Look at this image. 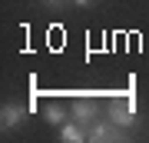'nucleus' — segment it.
<instances>
[{
    "label": "nucleus",
    "mask_w": 149,
    "mask_h": 143,
    "mask_svg": "<svg viewBox=\"0 0 149 143\" xmlns=\"http://www.w3.org/2000/svg\"><path fill=\"white\" fill-rule=\"evenodd\" d=\"M136 117H139L136 100H113V103H109V120H113V123H119L123 130H129V127H133Z\"/></svg>",
    "instance_id": "1"
},
{
    "label": "nucleus",
    "mask_w": 149,
    "mask_h": 143,
    "mask_svg": "<svg viewBox=\"0 0 149 143\" xmlns=\"http://www.w3.org/2000/svg\"><path fill=\"white\" fill-rule=\"evenodd\" d=\"M27 117H30V106L20 103V100H10V103H3V110H0V127L13 130V127H20Z\"/></svg>",
    "instance_id": "2"
},
{
    "label": "nucleus",
    "mask_w": 149,
    "mask_h": 143,
    "mask_svg": "<svg viewBox=\"0 0 149 143\" xmlns=\"http://www.w3.org/2000/svg\"><path fill=\"white\" fill-rule=\"evenodd\" d=\"M123 137H126L123 127L113 120H96L90 127V143H106V140H123Z\"/></svg>",
    "instance_id": "3"
},
{
    "label": "nucleus",
    "mask_w": 149,
    "mask_h": 143,
    "mask_svg": "<svg viewBox=\"0 0 149 143\" xmlns=\"http://www.w3.org/2000/svg\"><path fill=\"white\" fill-rule=\"evenodd\" d=\"M60 140L63 143H83V140H90V127H83L80 120L60 123Z\"/></svg>",
    "instance_id": "4"
},
{
    "label": "nucleus",
    "mask_w": 149,
    "mask_h": 143,
    "mask_svg": "<svg viewBox=\"0 0 149 143\" xmlns=\"http://www.w3.org/2000/svg\"><path fill=\"white\" fill-rule=\"evenodd\" d=\"M96 117H100V106H96L93 100H76L73 103V120H80L83 127H93Z\"/></svg>",
    "instance_id": "5"
},
{
    "label": "nucleus",
    "mask_w": 149,
    "mask_h": 143,
    "mask_svg": "<svg viewBox=\"0 0 149 143\" xmlns=\"http://www.w3.org/2000/svg\"><path fill=\"white\" fill-rule=\"evenodd\" d=\"M47 120H50V123H56V127H60V123H66V113H63V106L50 103V106H47Z\"/></svg>",
    "instance_id": "6"
},
{
    "label": "nucleus",
    "mask_w": 149,
    "mask_h": 143,
    "mask_svg": "<svg viewBox=\"0 0 149 143\" xmlns=\"http://www.w3.org/2000/svg\"><path fill=\"white\" fill-rule=\"evenodd\" d=\"M73 4H76V7H93L96 0H73Z\"/></svg>",
    "instance_id": "7"
},
{
    "label": "nucleus",
    "mask_w": 149,
    "mask_h": 143,
    "mask_svg": "<svg viewBox=\"0 0 149 143\" xmlns=\"http://www.w3.org/2000/svg\"><path fill=\"white\" fill-rule=\"evenodd\" d=\"M47 4H60V0H47Z\"/></svg>",
    "instance_id": "8"
}]
</instances>
